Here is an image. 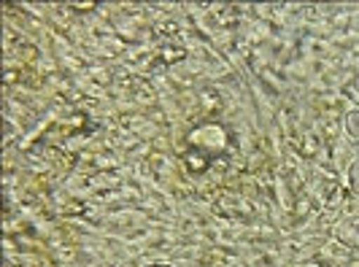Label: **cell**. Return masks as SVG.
Returning <instances> with one entry per match:
<instances>
[{
    "label": "cell",
    "instance_id": "obj_1",
    "mask_svg": "<svg viewBox=\"0 0 359 267\" xmlns=\"http://www.w3.org/2000/svg\"><path fill=\"white\" fill-rule=\"evenodd\" d=\"M348 186L354 195H359V160L351 162V167H348Z\"/></svg>",
    "mask_w": 359,
    "mask_h": 267
},
{
    "label": "cell",
    "instance_id": "obj_2",
    "mask_svg": "<svg viewBox=\"0 0 359 267\" xmlns=\"http://www.w3.org/2000/svg\"><path fill=\"white\" fill-rule=\"evenodd\" d=\"M346 130H348L354 138H359V111H351V114L346 116Z\"/></svg>",
    "mask_w": 359,
    "mask_h": 267
},
{
    "label": "cell",
    "instance_id": "obj_3",
    "mask_svg": "<svg viewBox=\"0 0 359 267\" xmlns=\"http://www.w3.org/2000/svg\"><path fill=\"white\" fill-rule=\"evenodd\" d=\"M144 267H170V265H144Z\"/></svg>",
    "mask_w": 359,
    "mask_h": 267
},
{
    "label": "cell",
    "instance_id": "obj_4",
    "mask_svg": "<svg viewBox=\"0 0 359 267\" xmlns=\"http://www.w3.org/2000/svg\"><path fill=\"white\" fill-rule=\"evenodd\" d=\"M303 267H316V265H303Z\"/></svg>",
    "mask_w": 359,
    "mask_h": 267
}]
</instances>
